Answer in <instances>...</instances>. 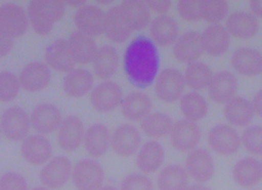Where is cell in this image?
<instances>
[{
    "mask_svg": "<svg viewBox=\"0 0 262 190\" xmlns=\"http://www.w3.org/2000/svg\"><path fill=\"white\" fill-rule=\"evenodd\" d=\"M67 4H69L70 6L73 7H79V6H84L85 1L84 0H70V1H66Z\"/></svg>",
    "mask_w": 262,
    "mask_h": 190,
    "instance_id": "49",
    "label": "cell"
},
{
    "mask_svg": "<svg viewBox=\"0 0 262 190\" xmlns=\"http://www.w3.org/2000/svg\"><path fill=\"white\" fill-rule=\"evenodd\" d=\"M1 127L5 137L11 141H19L26 137L30 130V120L24 109L10 108L1 117Z\"/></svg>",
    "mask_w": 262,
    "mask_h": 190,
    "instance_id": "5",
    "label": "cell"
},
{
    "mask_svg": "<svg viewBox=\"0 0 262 190\" xmlns=\"http://www.w3.org/2000/svg\"><path fill=\"white\" fill-rule=\"evenodd\" d=\"M150 33L156 44L161 46H169L177 40L179 26L171 16L161 15L151 23Z\"/></svg>",
    "mask_w": 262,
    "mask_h": 190,
    "instance_id": "30",
    "label": "cell"
},
{
    "mask_svg": "<svg viewBox=\"0 0 262 190\" xmlns=\"http://www.w3.org/2000/svg\"><path fill=\"white\" fill-rule=\"evenodd\" d=\"M229 13V5L224 0H202V19L208 23H219Z\"/></svg>",
    "mask_w": 262,
    "mask_h": 190,
    "instance_id": "39",
    "label": "cell"
},
{
    "mask_svg": "<svg viewBox=\"0 0 262 190\" xmlns=\"http://www.w3.org/2000/svg\"><path fill=\"white\" fill-rule=\"evenodd\" d=\"M100 4H105V5H108L111 4L113 1H98Z\"/></svg>",
    "mask_w": 262,
    "mask_h": 190,
    "instance_id": "52",
    "label": "cell"
},
{
    "mask_svg": "<svg viewBox=\"0 0 262 190\" xmlns=\"http://www.w3.org/2000/svg\"><path fill=\"white\" fill-rule=\"evenodd\" d=\"M66 12V2L60 0H33L28 6L32 26L37 34H49L53 24L60 20Z\"/></svg>",
    "mask_w": 262,
    "mask_h": 190,
    "instance_id": "2",
    "label": "cell"
},
{
    "mask_svg": "<svg viewBox=\"0 0 262 190\" xmlns=\"http://www.w3.org/2000/svg\"><path fill=\"white\" fill-rule=\"evenodd\" d=\"M204 53L202 37L197 32H187L177 38L173 48L175 59L183 64H192Z\"/></svg>",
    "mask_w": 262,
    "mask_h": 190,
    "instance_id": "14",
    "label": "cell"
},
{
    "mask_svg": "<svg viewBox=\"0 0 262 190\" xmlns=\"http://www.w3.org/2000/svg\"><path fill=\"white\" fill-rule=\"evenodd\" d=\"M50 70L42 62H31L27 65L19 75L21 87L30 92L43 90L50 82Z\"/></svg>",
    "mask_w": 262,
    "mask_h": 190,
    "instance_id": "23",
    "label": "cell"
},
{
    "mask_svg": "<svg viewBox=\"0 0 262 190\" xmlns=\"http://www.w3.org/2000/svg\"><path fill=\"white\" fill-rule=\"evenodd\" d=\"M185 86V79L179 70L167 69L156 78L155 91L162 102L173 104L183 96Z\"/></svg>",
    "mask_w": 262,
    "mask_h": 190,
    "instance_id": "3",
    "label": "cell"
},
{
    "mask_svg": "<svg viewBox=\"0 0 262 190\" xmlns=\"http://www.w3.org/2000/svg\"><path fill=\"white\" fill-rule=\"evenodd\" d=\"M141 143V136L135 126L123 124L115 131L111 138L114 151L120 157L130 158L139 151Z\"/></svg>",
    "mask_w": 262,
    "mask_h": 190,
    "instance_id": "9",
    "label": "cell"
},
{
    "mask_svg": "<svg viewBox=\"0 0 262 190\" xmlns=\"http://www.w3.org/2000/svg\"><path fill=\"white\" fill-rule=\"evenodd\" d=\"M119 58L116 48L112 46L100 47L93 59V70L100 79L115 76L118 69Z\"/></svg>",
    "mask_w": 262,
    "mask_h": 190,
    "instance_id": "29",
    "label": "cell"
},
{
    "mask_svg": "<svg viewBox=\"0 0 262 190\" xmlns=\"http://www.w3.org/2000/svg\"><path fill=\"white\" fill-rule=\"evenodd\" d=\"M178 12L186 22L202 19V0H181L178 3Z\"/></svg>",
    "mask_w": 262,
    "mask_h": 190,
    "instance_id": "42",
    "label": "cell"
},
{
    "mask_svg": "<svg viewBox=\"0 0 262 190\" xmlns=\"http://www.w3.org/2000/svg\"><path fill=\"white\" fill-rule=\"evenodd\" d=\"M241 142L245 149L253 156L262 154V129L260 126H252L244 131Z\"/></svg>",
    "mask_w": 262,
    "mask_h": 190,
    "instance_id": "40",
    "label": "cell"
},
{
    "mask_svg": "<svg viewBox=\"0 0 262 190\" xmlns=\"http://www.w3.org/2000/svg\"><path fill=\"white\" fill-rule=\"evenodd\" d=\"M133 31L143 30L151 23L150 10L146 3L138 0H125L119 5Z\"/></svg>",
    "mask_w": 262,
    "mask_h": 190,
    "instance_id": "31",
    "label": "cell"
},
{
    "mask_svg": "<svg viewBox=\"0 0 262 190\" xmlns=\"http://www.w3.org/2000/svg\"><path fill=\"white\" fill-rule=\"evenodd\" d=\"M164 150L158 141L151 140L142 146L137 157V166L143 173L151 174L162 166Z\"/></svg>",
    "mask_w": 262,
    "mask_h": 190,
    "instance_id": "28",
    "label": "cell"
},
{
    "mask_svg": "<svg viewBox=\"0 0 262 190\" xmlns=\"http://www.w3.org/2000/svg\"><path fill=\"white\" fill-rule=\"evenodd\" d=\"M254 114L261 116L262 113V91H258L254 96V102L252 104Z\"/></svg>",
    "mask_w": 262,
    "mask_h": 190,
    "instance_id": "48",
    "label": "cell"
},
{
    "mask_svg": "<svg viewBox=\"0 0 262 190\" xmlns=\"http://www.w3.org/2000/svg\"><path fill=\"white\" fill-rule=\"evenodd\" d=\"M132 30L124 16L120 6L112 7L105 14L104 33L106 37L116 44H121L131 37Z\"/></svg>",
    "mask_w": 262,
    "mask_h": 190,
    "instance_id": "16",
    "label": "cell"
},
{
    "mask_svg": "<svg viewBox=\"0 0 262 190\" xmlns=\"http://www.w3.org/2000/svg\"><path fill=\"white\" fill-rule=\"evenodd\" d=\"M237 79L230 71L217 72L208 85L209 97L218 104L229 102L237 91Z\"/></svg>",
    "mask_w": 262,
    "mask_h": 190,
    "instance_id": "15",
    "label": "cell"
},
{
    "mask_svg": "<svg viewBox=\"0 0 262 190\" xmlns=\"http://www.w3.org/2000/svg\"><path fill=\"white\" fill-rule=\"evenodd\" d=\"M19 92V83L16 77L8 71L0 73V101L9 102L15 99Z\"/></svg>",
    "mask_w": 262,
    "mask_h": 190,
    "instance_id": "41",
    "label": "cell"
},
{
    "mask_svg": "<svg viewBox=\"0 0 262 190\" xmlns=\"http://www.w3.org/2000/svg\"><path fill=\"white\" fill-rule=\"evenodd\" d=\"M58 141L67 152L75 151L84 140V126L77 116H69L59 127Z\"/></svg>",
    "mask_w": 262,
    "mask_h": 190,
    "instance_id": "21",
    "label": "cell"
},
{
    "mask_svg": "<svg viewBox=\"0 0 262 190\" xmlns=\"http://www.w3.org/2000/svg\"><path fill=\"white\" fill-rule=\"evenodd\" d=\"M171 143L179 152H189L200 142L202 133L195 122L180 120L173 124L171 130Z\"/></svg>",
    "mask_w": 262,
    "mask_h": 190,
    "instance_id": "6",
    "label": "cell"
},
{
    "mask_svg": "<svg viewBox=\"0 0 262 190\" xmlns=\"http://www.w3.org/2000/svg\"><path fill=\"white\" fill-rule=\"evenodd\" d=\"M231 64L233 69L243 76H257L261 73V53L251 47L239 48L232 55Z\"/></svg>",
    "mask_w": 262,
    "mask_h": 190,
    "instance_id": "18",
    "label": "cell"
},
{
    "mask_svg": "<svg viewBox=\"0 0 262 190\" xmlns=\"http://www.w3.org/2000/svg\"><path fill=\"white\" fill-rule=\"evenodd\" d=\"M0 190H28L24 176L10 172L0 179Z\"/></svg>",
    "mask_w": 262,
    "mask_h": 190,
    "instance_id": "44",
    "label": "cell"
},
{
    "mask_svg": "<svg viewBox=\"0 0 262 190\" xmlns=\"http://www.w3.org/2000/svg\"><path fill=\"white\" fill-rule=\"evenodd\" d=\"M152 181L145 176L133 174L127 176L121 183V190H153Z\"/></svg>",
    "mask_w": 262,
    "mask_h": 190,
    "instance_id": "43",
    "label": "cell"
},
{
    "mask_svg": "<svg viewBox=\"0 0 262 190\" xmlns=\"http://www.w3.org/2000/svg\"><path fill=\"white\" fill-rule=\"evenodd\" d=\"M99 190H117L116 187H114V186H105V187H103L102 189Z\"/></svg>",
    "mask_w": 262,
    "mask_h": 190,
    "instance_id": "51",
    "label": "cell"
},
{
    "mask_svg": "<svg viewBox=\"0 0 262 190\" xmlns=\"http://www.w3.org/2000/svg\"><path fill=\"white\" fill-rule=\"evenodd\" d=\"M28 27V19L24 9L16 4L0 7V32L11 38H19Z\"/></svg>",
    "mask_w": 262,
    "mask_h": 190,
    "instance_id": "7",
    "label": "cell"
},
{
    "mask_svg": "<svg viewBox=\"0 0 262 190\" xmlns=\"http://www.w3.org/2000/svg\"><path fill=\"white\" fill-rule=\"evenodd\" d=\"M32 190H48L47 188H45V187H37V188H34V189Z\"/></svg>",
    "mask_w": 262,
    "mask_h": 190,
    "instance_id": "53",
    "label": "cell"
},
{
    "mask_svg": "<svg viewBox=\"0 0 262 190\" xmlns=\"http://www.w3.org/2000/svg\"><path fill=\"white\" fill-rule=\"evenodd\" d=\"M69 45L74 61L81 65L93 61L98 50L96 43L92 37L78 30L70 35Z\"/></svg>",
    "mask_w": 262,
    "mask_h": 190,
    "instance_id": "26",
    "label": "cell"
},
{
    "mask_svg": "<svg viewBox=\"0 0 262 190\" xmlns=\"http://www.w3.org/2000/svg\"><path fill=\"white\" fill-rule=\"evenodd\" d=\"M173 127L169 115L165 114H149L141 121L143 133L152 138H162L168 136Z\"/></svg>",
    "mask_w": 262,
    "mask_h": 190,
    "instance_id": "37",
    "label": "cell"
},
{
    "mask_svg": "<svg viewBox=\"0 0 262 190\" xmlns=\"http://www.w3.org/2000/svg\"><path fill=\"white\" fill-rule=\"evenodd\" d=\"M122 90L119 85L107 81L98 85L91 95V102L95 111L110 113L116 110L122 101Z\"/></svg>",
    "mask_w": 262,
    "mask_h": 190,
    "instance_id": "8",
    "label": "cell"
},
{
    "mask_svg": "<svg viewBox=\"0 0 262 190\" xmlns=\"http://www.w3.org/2000/svg\"><path fill=\"white\" fill-rule=\"evenodd\" d=\"M145 3L149 9L162 15L166 14L171 8V1L169 0H148Z\"/></svg>",
    "mask_w": 262,
    "mask_h": 190,
    "instance_id": "45",
    "label": "cell"
},
{
    "mask_svg": "<svg viewBox=\"0 0 262 190\" xmlns=\"http://www.w3.org/2000/svg\"><path fill=\"white\" fill-rule=\"evenodd\" d=\"M185 190H209L208 187H206V186H204V185H201V184H194V185H191V186H188V187H186V189Z\"/></svg>",
    "mask_w": 262,
    "mask_h": 190,
    "instance_id": "50",
    "label": "cell"
},
{
    "mask_svg": "<svg viewBox=\"0 0 262 190\" xmlns=\"http://www.w3.org/2000/svg\"><path fill=\"white\" fill-rule=\"evenodd\" d=\"M71 162L66 157H57L50 160L40 172V181L45 186L58 189L63 186L71 175Z\"/></svg>",
    "mask_w": 262,
    "mask_h": 190,
    "instance_id": "12",
    "label": "cell"
},
{
    "mask_svg": "<svg viewBox=\"0 0 262 190\" xmlns=\"http://www.w3.org/2000/svg\"><path fill=\"white\" fill-rule=\"evenodd\" d=\"M160 68V54L154 41L146 37L135 38L124 55V69L133 86L145 89L154 83Z\"/></svg>",
    "mask_w": 262,
    "mask_h": 190,
    "instance_id": "1",
    "label": "cell"
},
{
    "mask_svg": "<svg viewBox=\"0 0 262 190\" xmlns=\"http://www.w3.org/2000/svg\"><path fill=\"white\" fill-rule=\"evenodd\" d=\"M261 163L254 158H244L234 165L232 177L235 183L242 187H250L261 179Z\"/></svg>",
    "mask_w": 262,
    "mask_h": 190,
    "instance_id": "33",
    "label": "cell"
},
{
    "mask_svg": "<svg viewBox=\"0 0 262 190\" xmlns=\"http://www.w3.org/2000/svg\"><path fill=\"white\" fill-rule=\"evenodd\" d=\"M210 147L217 154L231 156L237 152L241 144L238 133L228 125H217L208 135Z\"/></svg>",
    "mask_w": 262,
    "mask_h": 190,
    "instance_id": "10",
    "label": "cell"
},
{
    "mask_svg": "<svg viewBox=\"0 0 262 190\" xmlns=\"http://www.w3.org/2000/svg\"><path fill=\"white\" fill-rule=\"evenodd\" d=\"M201 37L204 52L212 57L222 56L227 52L231 45V36L229 32L218 23L209 25Z\"/></svg>",
    "mask_w": 262,
    "mask_h": 190,
    "instance_id": "17",
    "label": "cell"
},
{
    "mask_svg": "<svg viewBox=\"0 0 262 190\" xmlns=\"http://www.w3.org/2000/svg\"><path fill=\"white\" fill-rule=\"evenodd\" d=\"M180 108L186 120L196 122L203 119L208 114V106L205 98L196 93H187L181 99Z\"/></svg>",
    "mask_w": 262,
    "mask_h": 190,
    "instance_id": "36",
    "label": "cell"
},
{
    "mask_svg": "<svg viewBox=\"0 0 262 190\" xmlns=\"http://www.w3.org/2000/svg\"><path fill=\"white\" fill-rule=\"evenodd\" d=\"M62 114L60 110L52 104H41L31 114V124L40 134H51L60 127Z\"/></svg>",
    "mask_w": 262,
    "mask_h": 190,
    "instance_id": "20",
    "label": "cell"
},
{
    "mask_svg": "<svg viewBox=\"0 0 262 190\" xmlns=\"http://www.w3.org/2000/svg\"><path fill=\"white\" fill-rule=\"evenodd\" d=\"M250 10L251 15H254L256 18L262 17V5L260 0L250 1Z\"/></svg>",
    "mask_w": 262,
    "mask_h": 190,
    "instance_id": "47",
    "label": "cell"
},
{
    "mask_svg": "<svg viewBox=\"0 0 262 190\" xmlns=\"http://www.w3.org/2000/svg\"><path fill=\"white\" fill-rule=\"evenodd\" d=\"M186 173L198 183H207L214 174L215 167L211 156L202 149L192 150L185 160Z\"/></svg>",
    "mask_w": 262,
    "mask_h": 190,
    "instance_id": "13",
    "label": "cell"
},
{
    "mask_svg": "<svg viewBox=\"0 0 262 190\" xmlns=\"http://www.w3.org/2000/svg\"><path fill=\"white\" fill-rule=\"evenodd\" d=\"M254 116L252 103L242 97H233L225 107V117L233 126L244 127L249 125Z\"/></svg>",
    "mask_w": 262,
    "mask_h": 190,
    "instance_id": "32",
    "label": "cell"
},
{
    "mask_svg": "<svg viewBox=\"0 0 262 190\" xmlns=\"http://www.w3.org/2000/svg\"><path fill=\"white\" fill-rule=\"evenodd\" d=\"M72 181L77 190H99L104 181L103 168L97 161L81 160L72 171Z\"/></svg>",
    "mask_w": 262,
    "mask_h": 190,
    "instance_id": "4",
    "label": "cell"
},
{
    "mask_svg": "<svg viewBox=\"0 0 262 190\" xmlns=\"http://www.w3.org/2000/svg\"><path fill=\"white\" fill-rule=\"evenodd\" d=\"M93 74L85 69H72L63 80V90L70 97H82L93 88Z\"/></svg>",
    "mask_w": 262,
    "mask_h": 190,
    "instance_id": "34",
    "label": "cell"
},
{
    "mask_svg": "<svg viewBox=\"0 0 262 190\" xmlns=\"http://www.w3.org/2000/svg\"><path fill=\"white\" fill-rule=\"evenodd\" d=\"M152 108L150 97L143 92H132L121 101V114L131 122L142 121Z\"/></svg>",
    "mask_w": 262,
    "mask_h": 190,
    "instance_id": "22",
    "label": "cell"
},
{
    "mask_svg": "<svg viewBox=\"0 0 262 190\" xmlns=\"http://www.w3.org/2000/svg\"><path fill=\"white\" fill-rule=\"evenodd\" d=\"M188 176L184 168L172 164L162 169L158 178L160 190H185L187 187Z\"/></svg>",
    "mask_w": 262,
    "mask_h": 190,
    "instance_id": "35",
    "label": "cell"
},
{
    "mask_svg": "<svg viewBox=\"0 0 262 190\" xmlns=\"http://www.w3.org/2000/svg\"><path fill=\"white\" fill-rule=\"evenodd\" d=\"M21 154L29 163L33 165H41L51 157L52 147L47 138L32 136L24 140L21 145Z\"/></svg>",
    "mask_w": 262,
    "mask_h": 190,
    "instance_id": "25",
    "label": "cell"
},
{
    "mask_svg": "<svg viewBox=\"0 0 262 190\" xmlns=\"http://www.w3.org/2000/svg\"><path fill=\"white\" fill-rule=\"evenodd\" d=\"M230 36L241 39L254 38L258 32V20L246 12L232 13L227 19L226 27Z\"/></svg>",
    "mask_w": 262,
    "mask_h": 190,
    "instance_id": "24",
    "label": "cell"
},
{
    "mask_svg": "<svg viewBox=\"0 0 262 190\" xmlns=\"http://www.w3.org/2000/svg\"><path fill=\"white\" fill-rule=\"evenodd\" d=\"M105 14L100 8L86 5L79 8L74 15V23L78 31L90 37H96L104 33Z\"/></svg>",
    "mask_w": 262,
    "mask_h": 190,
    "instance_id": "11",
    "label": "cell"
},
{
    "mask_svg": "<svg viewBox=\"0 0 262 190\" xmlns=\"http://www.w3.org/2000/svg\"><path fill=\"white\" fill-rule=\"evenodd\" d=\"M46 61L52 69L59 72H70L76 64L71 53L69 41L63 38H58L47 46Z\"/></svg>",
    "mask_w": 262,
    "mask_h": 190,
    "instance_id": "19",
    "label": "cell"
},
{
    "mask_svg": "<svg viewBox=\"0 0 262 190\" xmlns=\"http://www.w3.org/2000/svg\"><path fill=\"white\" fill-rule=\"evenodd\" d=\"M212 78L210 68L204 62L195 61L190 64L185 70V82L195 92L203 91L208 88Z\"/></svg>",
    "mask_w": 262,
    "mask_h": 190,
    "instance_id": "38",
    "label": "cell"
},
{
    "mask_svg": "<svg viewBox=\"0 0 262 190\" xmlns=\"http://www.w3.org/2000/svg\"><path fill=\"white\" fill-rule=\"evenodd\" d=\"M13 38L0 32V58L6 56L13 47Z\"/></svg>",
    "mask_w": 262,
    "mask_h": 190,
    "instance_id": "46",
    "label": "cell"
},
{
    "mask_svg": "<svg viewBox=\"0 0 262 190\" xmlns=\"http://www.w3.org/2000/svg\"><path fill=\"white\" fill-rule=\"evenodd\" d=\"M85 148L88 154L93 158H99L108 151L111 137L108 128L103 124H94L84 135Z\"/></svg>",
    "mask_w": 262,
    "mask_h": 190,
    "instance_id": "27",
    "label": "cell"
}]
</instances>
